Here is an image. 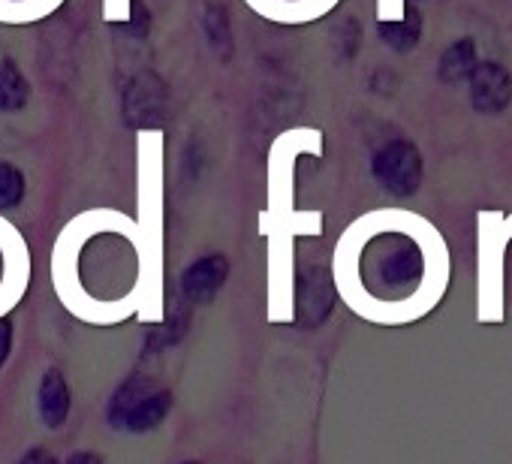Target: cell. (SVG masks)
I'll return each mask as SVG.
<instances>
[{"mask_svg": "<svg viewBox=\"0 0 512 464\" xmlns=\"http://www.w3.org/2000/svg\"><path fill=\"white\" fill-rule=\"evenodd\" d=\"M52 275L61 302L82 320L115 323L139 314L157 323L166 314L139 226L124 211L91 208L73 217L55 242Z\"/></svg>", "mask_w": 512, "mask_h": 464, "instance_id": "1", "label": "cell"}, {"mask_svg": "<svg viewBox=\"0 0 512 464\" xmlns=\"http://www.w3.org/2000/svg\"><path fill=\"white\" fill-rule=\"evenodd\" d=\"M323 154V133L314 127H293L275 136L269 148V205L260 214V232L269 242V317L293 320V251L299 236H317L320 211L296 208V163L299 157Z\"/></svg>", "mask_w": 512, "mask_h": 464, "instance_id": "2", "label": "cell"}, {"mask_svg": "<svg viewBox=\"0 0 512 464\" xmlns=\"http://www.w3.org/2000/svg\"><path fill=\"white\" fill-rule=\"evenodd\" d=\"M425 275L422 245L401 226L362 220L338 245V290H359L371 302H404Z\"/></svg>", "mask_w": 512, "mask_h": 464, "instance_id": "3", "label": "cell"}, {"mask_svg": "<svg viewBox=\"0 0 512 464\" xmlns=\"http://www.w3.org/2000/svg\"><path fill=\"white\" fill-rule=\"evenodd\" d=\"M31 281V254L22 232L0 214V317L25 296Z\"/></svg>", "mask_w": 512, "mask_h": 464, "instance_id": "4", "label": "cell"}, {"mask_svg": "<svg viewBox=\"0 0 512 464\" xmlns=\"http://www.w3.org/2000/svg\"><path fill=\"white\" fill-rule=\"evenodd\" d=\"M374 178L392 196H413L422 184V154L413 142L395 139L374 157Z\"/></svg>", "mask_w": 512, "mask_h": 464, "instance_id": "5", "label": "cell"}, {"mask_svg": "<svg viewBox=\"0 0 512 464\" xmlns=\"http://www.w3.org/2000/svg\"><path fill=\"white\" fill-rule=\"evenodd\" d=\"M467 97L479 115H503L512 103V76L500 61H479L467 79Z\"/></svg>", "mask_w": 512, "mask_h": 464, "instance_id": "6", "label": "cell"}, {"mask_svg": "<svg viewBox=\"0 0 512 464\" xmlns=\"http://www.w3.org/2000/svg\"><path fill=\"white\" fill-rule=\"evenodd\" d=\"M341 0H244V7L272 25H308L329 16Z\"/></svg>", "mask_w": 512, "mask_h": 464, "instance_id": "7", "label": "cell"}, {"mask_svg": "<svg viewBox=\"0 0 512 464\" xmlns=\"http://www.w3.org/2000/svg\"><path fill=\"white\" fill-rule=\"evenodd\" d=\"M226 260L223 257H205L199 263H193L187 272H184V296L193 302V305H208L220 290H223V281H226Z\"/></svg>", "mask_w": 512, "mask_h": 464, "instance_id": "8", "label": "cell"}, {"mask_svg": "<svg viewBox=\"0 0 512 464\" xmlns=\"http://www.w3.org/2000/svg\"><path fill=\"white\" fill-rule=\"evenodd\" d=\"M37 407L40 416L49 428H61L70 416L73 398H70V386L64 380V374L58 368H49L40 380V392H37Z\"/></svg>", "mask_w": 512, "mask_h": 464, "instance_id": "9", "label": "cell"}, {"mask_svg": "<svg viewBox=\"0 0 512 464\" xmlns=\"http://www.w3.org/2000/svg\"><path fill=\"white\" fill-rule=\"evenodd\" d=\"M172 404H175L172 392H166V389H154V392H148L145 398H139V401L127 410V416H124L121 428H124V431H130V434L154 431V428H160V422L169 416Z\"/></svg>", "mask_w": 512, "mask_h": 464, "instance_id": "10", "label": "cell"}, {"mask_svg": "<svg viewBox=\"0 0 512 464\" xmlns=\"http://www.w3.org/2000/svg\"><path fill=\"white\" fill-rule=\"evenodd\" d=\"M476 64H479V49H476L473 37H461L443 49L440 64H437V76L443 85H461L470 79Z\"/></svg>", "mask_w": 512, "mask_h": 464, "instance_id": "11", "label": "cell"}, {"mask_svg": "<svg viewBox=\"0 0 512 464\" xmlns=\"http://www.w3.org/2000/svg\"><path fill=\"white\" fill-rule=\"evenodd\" d=\"M293 314H299V320L305 326H320L323 317L332 311V284L329 278H308L296 296H293Z\"/></svg>", "mask_w": 512, "mask_h": 464, "instance_id": "12", "label": "cell"}, {"mask_svg": "<svg viewBox=\"0 0 512 464\" xmlns=\"http://www.w3.org/2000/svg\"><path fill=\"white\" fill-rule=\"evenodd\" d=\"M64 7V0H0V25H34Z\"/></svg>", "mask_w": 512, "mask_h": 464, "instance_id": "13", "label": "cell"}, {"mask_svg": "<svg viewBox=\"0 0 512 464\" xmlns=\"http://www.w3.org/2000/svg\"><path fill=\"white\" fill-rule=\"evenodd\" d=\"M380 37L386 40V46H392L395 52H410L419 37H422V16L410 7H404L401 19H392V22H380Z\"/></svg>", "mask_w": 512, "mask_h": 464, "instance_id": "14", "label": "cell"}, {"mask_svg": "<svg viewBox=\"0 0 512 464\" xmlns=\"http://www.w3.org/2000/svg\"><path fill=\"white\" fill-rule=\"evenodd\" d=\"M148 392H154V389L148 386V377H145V374H133L130 380H124V383L118 386V392L112 395V401H109V422H112L115 428H121L127 410H130L139 398H145Z\"/></svg>", "mask_w": 512, "mask_h": 464, "instance_id": "15", "label": "cell"}, {"mask_svg": "<svg viewBox=\"0 0 512 464\" xmlns=\"http://www.w3.org/2000/svg\"><path fill=\"white\" fill-rule=\"evenodd\" d=\"M28 100V82L16 70L13 61H0V109L19 112Z\"/></svg>", "mask_w": 512, "mask_h": 464, "instance_id": "16", "label": "cell"}, {"mask_svg": "<svg viewBox=\"0 0 512 464\" xmlns=\"http://www.w3.org/2000/svg\"><path fill=\"white\" fill-rule=\"evenodd\" d=\"M25 196V178L16 166L0 163V211L16 208Z\"/></svg>", "mask_w": 512, "mask_h": 464, "instance_id": "17", "label": "cell"}, {"mask_svg": "<svg viewBox=\"0 0 512 464\" xmlns=\"http://www.w3.org/2000/svg\"><path fill=\"white\" fill-rule=\"evenodd\" d=\"M133 16V0H103V22L121 25Z\"/></svg>", "mask_w": 512, "mask_h": 464, "instance_id": "18", "label": "cell"}, {"mask_svg": "<svg viewBox=\"0 0 512 464\" xmlns=\"http://www.w3.org/2000/svg\"><path fill=\"white\" fill-rule=\"evenodd\" d=\"M10 350H13V323L7 317H0V368L7 365Z\"/></svg>", "mask_w": 512, "mask_h": 464, "instance_id": "19", "label": "cell"}, {"mask_svg": "<svg viewBox=\"0 0 512 464\" xmlns=\"http://www.w3.org/2000/svg\"><path fill=\"white\" fill-rule=\"evenodd\" d=\"M19 464H61L49 449H43V446H34V449H28L22 458H19Z\"/></svg>", "mask_w": 512, "mask_h": 464, "instance_id": "20", "label": "cell"}, {"mask_svg": "<svg viewBox=\"0 0 512 464\" xmlns=\"http://www.w3.org/2000/svg\"><path fill=\"white\" fill-rule=\"evenodd\" d=\"M64 464H103V458L97 452H73Z\"/></svg>", "mask_w": 512, "mask_h": 464, "instance_id": "21", "label": "cell"}, {"mask_svg": "<svg viewBox=\"0 0 512 464\" xmlns=\"http://www.w3.org/2000/svg\"><path fill=\"white\" fill-rule=\"evenodd\" d=\"M181 464H199V461H181Z\"/></svg>", "mask_w": 512, "mask_h": 464, "instance_id": "22", "label": "cell"}]
</instances>
